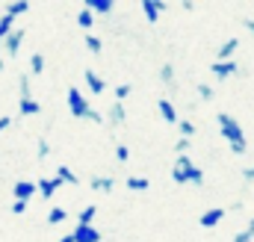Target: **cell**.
I'll return each mask as SVG.
<instances>
[{
  "label": "cell",
  "instance_id": "cell-17",
  "mask_svg": "<svg viewBox=\"0 0 254 242\" xmlns=\"http://www.w3.org/2000/svg\"><path fill=\"white\" fill-rule=\"evenodd\" d=\"M95 216H98V207H95V204H89V207H83V213H80V219H77V225H80V228H92V222H95Z\"/></svg>",
  "mask_w": 254,
  "mask_h": 242
},
{
  "label": "cell",
  "instance_id": "cell-18",
  "mask_svg": "<svg viewBox=\"0 0 254 242\" xmlns=\"http://www.w3.org/2000/svg\"><path fill=\"white\" fill-rule=\"evenodd\" d=\"M125 119H127V113H125V104H113L110 107V124H125Z\"/></svg>",
  "mask_w": 254,
  "mask_h": 242
},
{
  "label": "cell",
  "instance_id": "cell-21",
  "mask_svg": "<svg viewBox=\"0 0 254 242\" xmlns=\"http://www.w3.org/2000/svg\"><path fill=\"white\" fill-rule=\"evenodd\" d=\"M127 189L145 192V189H151V181H148V178H127Z\"/></svg>",
  "mask_w": 254,
  "mask_h": 242
},
{
  "label": "cell",
  "instance_id": "cell-25",
  "mask_svg": "<svg viewBox=\"0 0 254 242\" xmlns=\"http://www.w3.org/2000/svg\"><path fill=\"white\" fill-rule=\"evenodd\" d=\"M18 92H21V101L24 98H33V92H30V74H21L18 77Z\"/></svg>",
  "mask_w": 254,
  "mask_h": 242
},
{
  "label": "cell",
  "instance_id": "cell-31",
  "mask_svg": "<svg viewBox=\"0 0 254 242\" xmlns=\"http://www.w3.org/2000/svg\"><path fill=\"white\" fill-rule=\"evenodd\" d=\"M198 98H201V101H213V98H216V95H213V86L198 83Z\"/></svg>",
  "mask_w": 254,
  "mask_h": 242
},
{
  "label": "cell",
  "instance_id": "cell-1",
  "mask_svg": "<svg viewBox=\"0 0 254 242\" xmlns=\"http://www.w3.org/2000/svg\"><path fill=\"white\" fill-rule=\"evenodd\" d=\"M216 121H219V130H222L225 142H231V151L234 154H246V133L240 127V121L234 119V116H228V113H219Z\"/></svg>",
  "mask_w": 254,
  "mask_h": 242
},
{
  "label": "cell",
  "instance_id": "cell-41",
  "mask_svg": "<svg viewBox=\"0 0 254 242\" xmlns=\"http://www.w3.org/2000/svg\"><path fill=\"white\" fill-rule=\"evenodd\" d=\"M246 30H249V33L254 36V18H249V21H246Z\"/></svg>",
  "mask_w": 254,
  "mask_h": 242
},
{
  "label": "cell",
  "instance_id": "cell-39",
  "mask_svg": "<svg viewBox=\"0 0 254 242\" xmlns=\"http://www.w3.org/2000/svg\"><path fill=\"white\" fill-rule=\"evenodd\" d=\"M243 178H246V181H254V166H246V169H243Z\"/></svg>",
  "mask_w": 254,
  "mask_h": 242
},
{
  "label": "cell",
  "instance_id": "cell-43",
  "mask_svg": "<svg viewBox=\"0 0 254 242\" xmlns=\"http://www.w3.org/2000/svg\"><path fill=\"white\" fill-rule=\"evenodd\" d=\"M57 242H74V240H71V234H65V237H60Z\"/></svg>",
  "mask_w": 254,
  "mask_h": 242
},
{
  "label": "cell",
  "instance_id": "cell-20",
  "mask_svg": "<svg viewBox=\"0 0 254 242\" xmlns=\"http://www.w3.org/2000/svg\"><path fill=\"white\" fill-rule=\"evenodd\" d=\"M113 186H116L113 178H92V189H95V192H110Z\"/></svg>",
  "mask_w": 254,
  "mask_h": 242
},
{
  "label": "cell",
  "instance_id": "cell-22",
  "mask_svg": "<svg viewBox=\"0 0 254 242\" xmlns=\"http://www.w3.org/2000/svg\"><path fill=\"white\" fill-rule=\"evenodd\" d=\"M65 219H68V213H65L63 207H54V210L48 213V225H63Z\"/></svg>",
  "mask_w": 254,
  "mask_h": 242
},
{
  "label": "cell",
  "instance_id": "cell-24",
  "mask_svg": "<svg viewBox=\"0 0 254 242\" xmlns=\"http://www.w3.org/2000/svg\"><path fill=\"white\" fill-rule=\"evenodd\" d=\"M160 80H163L166 86H172V83H175V65H172V62H166V65L160 68Z\"/></svg>",
  "mask_w": 254,
  "mask_h": 242
},
{
  "label": "cell",
  "instance_id": "cell-9",
  "mask_svg": "<svg viewBox=\"0 0 254 242\" xmlns=\"http://www.w3.org/2000/svg\"><path fill=\"white\" fill-rule=\"evenodd\" d=\"M21 42H24V30H12V33L0 42V48H6V51H9V57H15V54L21 51Z\"/></svg>",
  "mask_w": 254,
  "mask_h": 242
},
{
  "label": "cell",
  "instance_id": "cell-11",
  "mask_svg": "<svg viewBox=\"0 0 254 242\" xmlns=\"http://www.w3.org/2000/svg\"><path fill=\"white\" fill-rule=\"evenodd\" d=\"M157 110H160V116H163V119L169 121V124H178V110H175V104H172L169 98H160Z\"/></svg>",
  "mask_w": 254,
  "mask_h": 242
},
{
  "label": "cell",
  "instance_id": "cell-33",
  "mask_svg": "<svg viewBox=\"0 0 254 242\" xmlns=\"http://www.w3.org/2000/svg\"><path fill=\"white\" fill-rule=\"evenodd\" d=\"M116 160H119V163H127V160H130V148H127V145H116Z\"/></svg>",
  "mask_w": 254,
  "mask_h": 242
},
{
  "label": "cell",
  "instance_id": "cell-40",
  "mask_svg": "<svg viewBox=\"0 0 254 242\" xmlns=\"http://www.w3.org/2000/svg\"><path fill=\"white\" fill-rule=\"evenodd\" d=\"M9 121H12V119H9V116H0V133H3L6 127H9Z\"/></svg>",
  "mask_w": 254,
  "mask_h": 242
},
{
  "label": "cell",
  "instance_id": "cell-30",
  "mask_svg": "<svg viewBox=\"0 0 254 242\" xmlns=\"http://www.w3.org/2000/svg\"><path fill=\"white\" fill-rule=\"evenodd\" d=\"M130 92H133V86H130V83H122V86H116V104H125Z\"/></svg>",
  "mask_w": 254,
  "mask_h": 242
},
{
  "label": "cell",
  "instance_id": "cell-10",
  "mask_svg": "<svg viewBox=\"0 0 254 242\" xmlns=\"http://www.w3.org/2000/svg\"><path fill=\"white\" fill-rule=\"evenodd\" d=\"M71 240L74 242H101V231L98 228H74V234H71Z\"/></svg>",
  "mask_w": 254,
  "mask_h": 242
},
{
  "label": "cell",
  "instance_id": "cell-32",
  "mask_svg": "<svg viewBox=\"0 0 254 242\" xmlns=\"http://www.w3.org/2000/svg\"><path fill=\"white\" fill-rule=\"evenodd\" d=\"M190 145H192V139H178V142H175V154H178V157H187Z\"/></svg>",
  "mask_w": 254,
  "mask_h": 242
},
{
  "label": "cell",
  "instance_id": "cell-35",
  "mask_svg": "<svg viewBox=\"0 0 254 242\" xmlns=\"http://www.w3.org/2000/svg\"><path fill=\"white\" fill-rule=\"evenodd\" d=\"M172 181H175V183H187V175H184L178 166H172Z\"/></svg>",
  "mask_w": 254,
  "mask_h": 242
},
{
  "label": "cell",
  "instance_id": "cell-16",
  "mask_svg": "<svg viewBox=\"0 0 254 242\" xmlns=\"http://www.w3.org/2000/svg\"><path fill=\"white\" fill-rule=\"evenodd\" d=\"M86 9H89V12L110 15V12H113V0H86Z\"/></svg>",
  "mask_w": 254,
  "mask_h": 242
},
{
  "label": "cell",
  "instance_id": "cell-5",
  "mask_svg": "<svg viewBox=\"0 0 254 242\" xmlns=\"http://www.w3.org/2000/svg\"><path fill=\"white\" fill-rule=\"evenodd\" d=\"M57 189H63V181L60 178H42V181H36V192L42 198H48V201L57 195Z\"/></svg>",
  "mask_w": 254,
  "mask_h": 242
},
{
  "label": "cell",
  "instance_id": "cell-4",
  "mask_svg": "<svg viewBox=\"0 0 254 242\" xmlns=\"http://www.w3.org/2000/svg\"><path fill=\"white\" fill-rule=\"evenodd\" d=\"M169 9V3L166 0H142V12H145V18H148V24H157L160 21V15Z\"/></svg>",
  "mask_w": 254,
  "mask_h": 242
},
{
  "label": "cell",
  "instance_id": "cell-34",
  "mask_svg": "<svg viewBox=\"0 0 254 242\" xmlns=\"http://www.w3.org/2000/svg\"><path fill=\"white\" fill-rule=\"evenodd\" d=\"M51 154V142L48 139H39V160H45Z\"/></svg>",
  "mask_w": 254,
  "mask_h": 242
},
{
  "label": "cell",
  "instance_id": "cell-6",
  "mask_svg": "<svg viewBox=\"0 0 254 242\" xmlns=\"http://www.w3.org/2000/svg\"><path fill=\"white\" fill-rule=\"evenodd\" d=\"M210 71H213V77H219V80H228V77L240 74V65H237L234 60H228V62H213V65H210Z\"/></svg>",
  "mask_w": 254,
  "mask_h": 242
},
{
  "label": "cell",
  "instance_id": "cell-13",
  "mask_svg": "<svg viewBox=\"0 0 254 242\" xmlns=\"http://www.w3.org/2000/svg\"><path fill=\"white\" fill-rule=\"evenodd\" d=\"M237 48H240V39H228V42L219 48V60L216 62H228L234 54H237Z\"/></svg>",
  "mask_w": 254,
  "mask_h": 242
},
{
  "label": "cell",
  "instance_id": "cell-19",
  "mask_svg": "<svg viewBox=\"0 0 254 242\" xmlns=\"http://www.w3.org/2000/svg\"><path fill=\"white\" fill-rule=\"evenodd\" d=\"M57 178H60L63 183H71V186H77V183H80V178H77L68 166H57Z\"/></svg>",
  "mask_w": 254,
  "mask_h": 242
},
{
  "label": "cell",
  "instance_id": "cell-2",
  "mask_svg": "<svg viewBox=\"0 0 254 242\" xmlns=\"http://www.w3.org/2000/svg\"><path fill=\"white\" fill-rule=\"evenodd\" d=\"M68 110H71V116H74V119H89V110H92V107H89V101L80 95V89H77V86H71V89H68Z\"/></svg>",
  "mask_w": 254,
  "mask_h": 242
},
{
  "label": "cell",
  "instance_id": "cell-12",
  "mask_svg": "<svg viewBox=\"0 0 254 242\" xmlns=\"http://www.w3.org/2000/svg\"><path fill=\"white\" fill-rule=\"evenodd\" d=\"M83 77H86V86H89V89H92L95 95H104V89H107V83H104V80L98 77V71H86Z\"/></svg>",
  "mask_w": 254,
  "mask_h": 242
},
{
  "label": "cell",
  "instance_id": "cell-29",
  "mask_svg": "<svg viewBox=\"0 0 254 242\" xmlns=\"http://www.w3.org/2000/svg\"><path fill=\"white\" fill-rule=\"evenodd\" d=\"M86 48H89L92 54H101V51H104V42H101L98 36H92V33H89V36H86Z\"/></svg>",
  "mask_w": 254,
  "mask_h": 242
},
{
  "label": "cell",
  "instance_id": "cell-26",
  "mask_svg": "<svg viewBox=\"0 0 254 242\" xmlns=\"http://www.w3.org/2000/svg\"><path fill=\"white\" fill-rule=\"evenodd\" d=\"M178 130H181V139H192V133H195V124L187 119H178Z\"/></svg>",
  "mask_w": 254,
  "mask_h": 242
},
{
  "label": "cell",
  "instance_id": "cell-15",
  "mask_svg": "<svg viewBox=\"0 0 254 242\" xmlns=\"http://www.w3.org/2000/svg\"><path fill=\"white\" fill-rule=\"evenodd\" d=\"M27 9H30V3H27V0H15V3H6V12H3V15H9V18L15 21V18H18V15H24Z\"/></svg>",
  "mask_w": 254,
  "mask_h": 242
},
{
  "label": "cell",
  "instance_id": "cell-23",
  "mask_svg": "<svg viewBox=\"0 0 254 242\" xmlns=\"http://www.w3.org/2000/svg\"><path fill=\"white\" fill-rule=\"evenodd\" d=\"M42 71H45V57H42V54H33V57H30V74L36 77V74H42Z\"/></svg>",
  "mask_w": 254,
  "mask_h": 242
},
{
  "label": "cell",
  "instance_id": "cell-28",
  "mask_svg": "<svg viewBox=\"0 0 254 242\" xmlns=\"http://www.w3.org/2000/svg\"><path fill=\"white\" fill-rule=\"evenodd\" d=\"M12 30H15V21H12L9 15H3V18H0V42H3V39L12 33Z\"/></svg>",
  "mask_w": 254,
  "mask_h": 242
},
{
  "label": "cell",
  "instance_id": "cell-36",
  "mask_svg": "<svg viewBox=\"0 0 254 242\" xmlns=\"http://www.w3.org/2000/svg\"><path fill=\"white\" fill-rule=\"evenodd\" d=\"M12 213H15V216L27 213V201H15V204H12Z\"/></svg>",
  "mask_w": 254,
  "mask_h": 242
},
{
  "label": "cell",
  "instance_id": "cell-14",
  "mask_svg": "<svg viewBox=\"0 0 254 242\" xmlns=\"http://www.w3.org/2000/svg\"><path fill=\"white\" fill-rule=\"evenodd\" d=\"M18 110H21V116H39V113H42V104H39L36 98H24V101L18 104Z\"/></svg>",
  "mask_w": 254,
  "mask_h": 242
},
{
  "label": "cell",
  "instance_id": "cell-27",
  "mask_svg": "<svg viewBox=\"0 0 254 242\" xmlns=\"http://www.w3.org/2000/svg\"><path fill=\"white\" fill-rule=\"evenodd\" d=\"M77 24H80L83 30H92V24H95L92 12H89V9H80V15H77Z\"/></svg>",
  "mask_w": 254,
  "mask_h": 242
},
{
  "label": "cell",
  "instance_id": "cell-3",
  "mask_svg": "<svg viewBox=\"0 0 254 242\" xmlns=\"http://www.w3.org/2000/svg\"><path fill=\"white\" fill-rule=\"evenodd\" d=\"M175 166L187 175V183H192V186H201V183H204V172L192 163L190 157H178V160H175Z\"/></svg>",
  "mask_w": 254,
  "mask_h": 242
},
{
  "label": "cell",
  "instance_id": "cell-37",
  "mask_svg": "<svg viewBox=\"0 0 254 242\" xmlns=\"http://www.w3.org/2000/svg\"><path fill=\"white\" fill-rule=\"evenodd\" d=\"M252 240H254V237L249 234V231H240V234L234 237V242H252Z\"/></svg>",
  "mask_w": 254,
  "mask_h": 242
},
{
  "label": "cell",
  "instance_id": "cell-42",
  "mask_svg": "<svg viewBox=\"0 0 254 242\" xmlns=\"http://www.w3.org/2000/svg\"><path fill=\"white\" fill-rule=\"evenodd\" d=\"M246 231H249V234H252V237H254V216H252V219H249V225H246Z\"/></svg>",
  "mask_w": 254,
  "mask_h": 242
},
{
  "label": "cell",
  "instance_id": "cell-8",
  "mask_svg": "<svg viewBox=\"0 0 254 242\" xmlns=\"http://www.w3.org/2000/svg\"><path fill=\"white\" fill-rule=\"evenodd\" d=\"M12 195H15V201H30V198L36 195V183L33 181H18L12 186Z\"/></svg>",
  "mask_w": 254,
  "mask_h": 242
},
{
  "label": "cell",
  "instance_id": "cell-44",
  "mask_svg": "<svg viewBox=\"0 0 254 242\" xmlns=\"http://www.w3.org/2000/svg\"><path fill=\"white\" fill-rule=\"evenodd\" d=\"M0 71H3V57H0Z\"/></svg>",
  "mask_w": 254,
  "mask_h": 242
},
{
  "label": "cell",
  "instance_id": "cell-38",
  "mask_svg": "<svg viewBox=\"0 0 254 242\" xmlns=\"http://www.w3.org/2000/svg\"><path fill=\"white\" fill-rule=\"evenodd\" d=\"M89 121H95V124H104V116H101L98 110H89Z\"/></svg>",
  "mask_w": 254,
  "mask_h": 242
},
{
  "label": "cell",
  "instance_id": "cell-7",
  "mask_svg": "<svg viewBox=\"0 0 254 242\" xmlns=\"http://www.w3.org/2000/svg\"><path fill=\"white\" fill-rule=\"evenodd\" d=\"M222 222H225V210H222V207H213V210L201 213V219H198L201 228H216V225H222Z\"/></svg>",
  "mask_w": 254,
  "mask_h": 242
}]
</instances>
